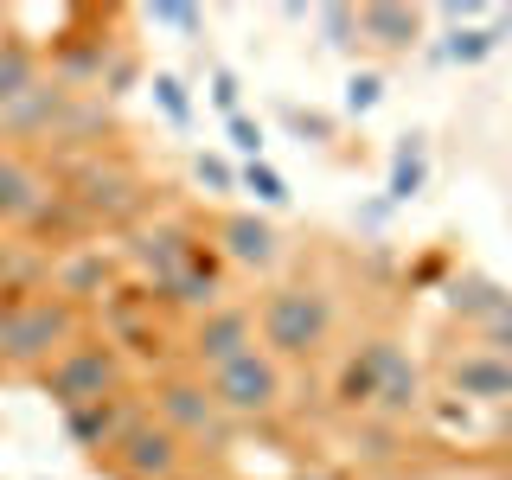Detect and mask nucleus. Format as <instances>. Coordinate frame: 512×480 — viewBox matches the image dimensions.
Instances as JSON below:
<instances>
[{"label": "nucleus", "mask_w": 512, "mask_h": 480, "mask_svg": "<svg viewBox=\"0 0 512 480\" xmlns=\"http://www.w3.org/2000/svg\"><path fill=\"white\" fill-rule=\"evenodd\" d=\"M250 308H256V346L276 365H288V372H308V365L333 359V346L346 333L340 282L314 276L308 263L288 269V276H269Z\"/></svg>", "instance_id": "f257e3e1"}, {"label": "nucleus", "mask_w": 512, "mask_h": 480, "mask_svg": "<svg viewBox=\"0 0 512 480\" xmlns=\"http://www.w3.org/2000/svg\"><path fill=\"white\" fill-rule=\"evenodd\" d=\"M52 180H58L64 199L84 212L90 237H128L141 218L160 212V180H148V167H141L122 141L64 160V167H52Z\"/></svg>", "instance_id": "f03ea898"}, {"label": "nucleus", "mask_w": 512, "mask_h": 480, "mask_svg": "<svg viewBox=\"0 0 512 480\" xmlns=\"http://www.w3.org/2000/svg\"><path fill=\"white\" fill-rule=\"evenodd\" d=\"M141 391H148L154 423L167 429V436H180L205 474H224V461H231V448H237V429H231V416L212 404V384L192 372V365H167V372L141 378Z\"/></svg>", "instance_id": "7ed1b4c3"}, {"label": "nucleus", "mask_w": 512, "mask_h": 480, "mask_svg": "<svg viewBox=\"0 0 512 480\" xmlns=\"http://www.w3.org/2000/svg\"><path fill=\"white\" fill-rule=\"evenodd\" d=\"M77 333H90V314L71 308L58 288L20 295L7 308V320H0V384H39V372Z\"/></svg>", "instance_id": "20e7f679"}, {"label": "nucleus", "mask_w": 512, "mask_h": 480, "mask_svg": "<svg viewBox=\"0 0 512 480\" xmlns=\"http://www.w3.org/2000/svg\"><path fill=\"white\" fill-rule=\"evenodd\" d=\"M90 327L122 352L135 378H154V372H167V365H180V333H186V320L173 314L160 295H148L141 282H122L116 295H109L103 308L90 314Z\"/></svg>", "instance_id": "39448f33"}, {"label": "nucleus", "mask_w": 512, "mask_h": 480, "mask_svg": "<svg viewBox=\"0 0 512 480\" xmlns=\"http://www.w3.org/2000/svg\"><path fill=\"white\" fill-rule=\"evenodd\" d=\"M128 384H141V378L128 372V359L90 327V333H77V340L45 365L32 391L64 416V410H84V404H96V397H109V391H128Z\"/></svg>", "instance_id": "423d86ee"}, {"label": "nucleus", "mask_w": 512, "mask_h": 480, "mask_svg": "<svg viewBox=\"0 0 512 480\" xmlns=\"http://www.w3.org/2000/svg\"><path fill=\"white\" fill-rule=\"evenodd\" d=\"M205 384H212V404L231 416V429H276L282 410L295 404V397H288L295 372L276 365L263 346L244 352V359H231V365H218V372H205Z\"/></svg>", "instance_id": "0eeeda50"}, {"label": "nucleus", "mask_w": 512, "mask_h": 480, "mask_svg": "<svg viewBox=\"0 0 512 480\" xmlns=\"http://www.w3.org/2000/svg\"><path fill=\"white\" fill-rule=\"evenodd\" d=\"M397 352H404V333H397L391 320L352 333L346 346H333V359H327V410L352 416V423L372 416L384 378H391V365H397Z\"/></svg>", "instance_id": "6e6552de"}, {"label": "nucleus", "mask_w": 512, "mask_h": 480, "mask_svg": "<svg viewBox=\"0 0 512 480\" xmlns=\"http://www.w3.org/2000/svg\"><path fill=\"white\" fill-rule=\"evenodd\" d=\"M199 244H205V212H186V205H180V212H167V205H160L154 218H141L135 231L122 237L116 256H122L128 282H141L148 295H160V288L173 282V269H180Z\"/></svg>", "instance_id": "1a4fd4ad"}, {"label": "nucleus", "mask_w": 512, "mask_h": 480, "mask_svg": "<svg viewBox=\"0 0 512 480\" xmlns=\"http://www.w3.org/2000/svg\"><path fill=\"white\" fill-rule=\"evenodd\" d=\"M205 237H212V250L224 256V269L231 276H282L288 263V244L276 231V218L263 212H244V205H224V212H205Z\"/></svg>", "instance_id": "9d476101"}, {"label": "nucleus", "mask_w": 512, "mask_h": 480, "mask_svg": "<svg viewBox=\"0 0 512 480\" xmlns=\"http://www.w3.org/2000/svg\"><path fill=\"white\" fill-rule=\"evenodd\" d=\"M90 468L109 474V480H212L199 461H192V448L180 436H167L154 416H141V423L122 436V448H109V455L90 461Z\"/></svg>", "instance_id": "9b49d317"}, {"label": "nucleus", "mask_w": 512, "mask_h": 480, "mask_svg": "<svg viewBox=\"0 0 512 480\" xmlns=\"http://www.w3.org/2000/svg\"><path fill=\"white\" fill-rule=\"evenodd\" d=\"M244 352H256V308L244 295H231L224 308L186 320V333H180V365H192L199 378L231 365V359H244Z\"/></svg>", "instance_id": "f8f14e48"}, {"label": "nucleus", "mask_w": 512, "mask_h": 480, "mask_svg": "<svg viewBox=\"0 0 512 480\" xmlns=\"http://www.w3.org/2000/svg\"><path fill=\"white\" fill-rule=\"evenodd\" d=\"M122 282H128V269H122L116 244H103V237H90V244L52 256V288L71 301V308H84V314H96Z\"/></svg>", "instance_id": "ddd939ff"}, {"label": "nucleus", "mask_w": 512, "mask_h": 480, "mask_svg": "<svg viewBox=\"0 0 512 480\" xmlns=\"http://www.w3.org/2000/svg\"><path fill=\"white\" fill-rule=\"evenodd\" d=\"M141 416H148V391L128 384V391H109V397H96L84 410H64V442L84 448L90 461H103L109 448H122V436L141 423Z\"/></svg>", "instance_id": "4468645a"}, {"label": "nucleus", "mask_w": 512, "mask_h": 480, "mask_svg": "<svg viewBox=\"0 0 512 480\" xmlns=\"http://www.w3.org/2000/svg\"><path fill=\"white\" fill-rule=\"evenodd\" d=\"M52 173H45L39 154L26 148H0V237H20L32 212H39L45 199H52Z\"/></svg>", "instance_id": "2eb2a0df"}, {"label": "nucleus", "mask_w": 512, "mask_h": 480, "mask_svg": "<svg viewBox=\"0 0 512 480\" xmlns=\"http://www.w3.org/2000/svg\"><path fill=\"white\" fill-rule=\"evenodd\" d=\"M352 20H359V52H378V58H410L429 32V13L397 7V0H365V7H352Z\"/></svg>", "instance_id": "dca6fc26"}, {"label": "nucleus", "mask_w": 512, "mask_h": 480, "mask_svg": "<svg viewBox=\"0 0 512 480\" xmlns=\"http://www.w3.org/2000/svg\"><path fill=\"white\" fill-rule=\"evenodd\" d=\"M39 77H45V45H32L26 32H7L0 39V109H13Z\"/></svg>", "instance_id": "f3484780"}, {"label": "nucleus", "mask_w": 512, "mask_h": 480, "mask_svg": "<svg viewBox=\"0 0 512 480\" xmlns=\"http://www.w3.org/2000/svg\"><path fill=\"white\" fill-rule=\"evenodd\" d=\"M506 32H512V13H506V20H493V26H461L455 39H448V64H480V58H493Z\"/></svg>", "instance_id": "a211bd4d"}, {"label": "nucleus", "mask_w": 512, "mask_h": 480, "mask_svg": "<svg viewBox=\"0 0 512 480\" xmlns=\"http://www.w3.org/2000/svg\"><path fill=\"white\" fill-rule=\"evenodd\" d=\"M423 180H429V148H423V135H404V148L391 160V199H416Z\"/></svg>", "instance_id": "6ab92c4d"}, {"label": "nucleus", "mask_w": 512, "mask_h": 480, "mask_svg": "<svg viewBox=\"0 0 512 480\" xmlns=\"http://www.w3.org/2000/svg\"><path fill=\"white\" fill-rule=\"evenodd\" d=\"M474 346H487V352H506L512 359V288H500V301H493V314L480 320V327L468 333Z\"/></svg>", "instance_id": "aec40b11"}, {"label": "nucleus", "mask_w": 512, "mask_h": 480, "mask_svg": "<svg viewBox=\"0 0 512 480\" xmlns=\"http://www.w3.org/2000/svg\"><path fill=\"white\" fill-rule=\"evenodd\" d=\"M237 186H250L256 192V205H288V180L269 160H244V173H237Z\"/></svg>", "instance_id": "412c9836"}, {"label": "nucleus", "mask_w": 512, "mask_h": 480, "mask_svg": "<svg viewBox=\"0 0 512 480\" xmlns=\"http://www.w3.org/2000/svg\"><path fill=\"white\" fill-rule=\"evenodd\" d=\"M148 90H154V103L167 109V122H173V128H186V122H192L186 84H180V77H173V71H154V77H148Z\"/></svg>", "instance_id": "4be33fe9"}, {"label": "nucleus", "mask_w": 512, "mask_h": 480, "mask_svg": "<svg viewBox=\"0 0 512 480\" xmlns=\"http://www.w3.org/2000/svg\"><path fill=\"white\" fill-rule=\"evenodd\" d=\"M320 26H327L333 52H359V20H352V7H320Z\"/></svg>", "instance_id": "5701e85b"}, {"label": "nucleus", "mask_w": 512, "mask_h": 480, "mask_svg": "<svg viewBox=\"0 0 512 480\" xmlns=\"http://www.w3.org/2000/svg\"><path fill=\"white\" fill-rule=\"evenodd\" d=\"M378 96H384V77H378V71H352V77H346V109H352V116H365Z\"/></svg>", "instance_id": "b1692460"}, {"label": "nucleus", "mask_w": 512, "mask_h": 480, "mask_svg": "<svg viewBox=\"0 0 512 480\" xmlns=\"http://www.w3.org/2000/svg\"><path fill=\"white\" fill-rule=\"evenodd\" d=\"M224 128H231V148H237V154H250V160H263V141H269V135H263V122H250V116H244V109H237V116H231V122H224Z\"/></svg>", "instance_id": "393cba45"}, {"label": "nucleus", "mask_w": 512, "mask_h": 480, "mask_svg": "<svg viewBox=\"0 0 512 480\" xmlns=\"http://www.w3.org/2000/svg\"><path fill=\"white\" fill-rule=\"evenodd\" d=\"M192 180L212 186V192H237V167H224L218 154H199V160H192Z\"/></svg>", "instance_id": "a878e982"}, {"label": "nucleus", "mask_w": 512, "mask_h": 480, "mask_svg": "<svg viewBox=\"0 0 512 480\" xmlns=\"http://www.w3.org/2000/svg\"><path fill=\"white\" fill-rule=\"evenodd\" d=\"M282 480H359V468H346V461H301Z\"/></svg>", "instance_id": "bb28decb"}, {"label": "nucleus", "mask_w": 512, "mask_h": 480, "mask_svg": "<svg viewBox=\"0 0 512 480\" xmlns=\"http://www.w3.org/2000/svg\"><path fill=\"white\" fill-rule=\"evenodd\" d=\"M212 103L224 109V122L237 116V71L231 64H212Z\"/></svg>", "instance_id": "cd10ccee"}, {"label": "nucleus", "mask_w": 512, "mask_h": 480, "mask_svg": "<svg viewBox=\"0 0 512 480\" xmlns=\"http://www.w3.org/2000/svg\"><path fill=\"white\" fill-rule=\"evenodd\" d=\"M154 26H180V32H199V7H154Z\"/></svg>", "instance_id": "c85d7f7f"}, {"label": "nucleus", "mask_w": 512, "mask_h": 480, "mask_svg": "<svg viewBox=\"0 0 512 480\" xmlns=\"http://www.w3.org/2000/svg\"><path fill=\"white\" fill-rule=\"evenodd\" d=\"M7 308H13V301H7V295H0V320H7Z\"/></svg>", "instance_id": "c756f323"}, {"label": "nucleus", "mask_w": 512, "mask_h": 480, "mask_svg": "<svg viewBox=\"0 0 512 480\" xmlns=\"http://www.w3.org/2000/svg\"><path fill=\"white\" fill-rule=\"evenodd\" d=\"M212 480H237V474H231V468H224V474H212Z\"/></svg>", "instance_id": "7c9ffc66"}]
</instances>
